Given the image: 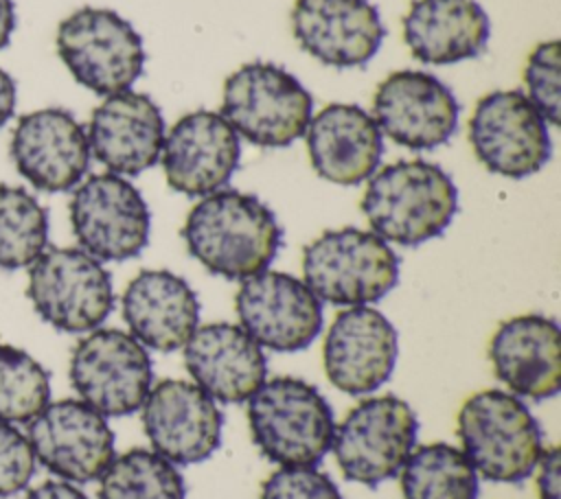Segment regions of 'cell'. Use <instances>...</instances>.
Listing matches in <instances>:
<instances>
[{
  "label": "cell",
  "mask_w": 561,
  "mask_h": 499,
  "mask_svg": "<svg viewBox=\"0 0 561 499\" xmlns=\"http://www.w3.org/2000/svg\"><path fill=\"white\" fill-rule=\"evenodd\" d=\"M302 280L320 302L368 306L397 287L399 256L370 230H324L302 250Z\"/></svg>",
  "instance_id": "cell-5"
},
{
  "label": "cell",
  "mask_w": 561,
  "mask_h": 499,
  "mask_svg": "<svg viewBox=\"0 0 561 499\" xmlns=\"http://www.w3.org/2000/svg\"><path fill=\"white\" fill-rule=\"evenodd\" d=\"M121 313L145 348L173 352L184 348L199 326V300L193 287L169 269H142L125 287Z\"/></svg>",
  "instance_id": "cell-25"
},
{
  "label": "cell",
  "mask_w": 561,
  "mask_h": 499,
  "mask_svg": "<svg viewBox=\"0 0 561 499\" xmlns=\"http://www.w3.org/2000/svg\"><path fill=\"white\" fill-rule=\"evenodd\" d=\"M399 335L377 309L344 306L327 328L322 365L329 383L351 396L377 392L392 374Z\"/></svg>",
  "instance_id": "cell-16"
},
{
  "label": "cell",
  "mask_w": 561,
  "mask_h": 499,
  "mask_svg": "<svg viewBox=\"0 0 561 499\" xmlns=\"http://www.w3.org/2000/svg\"><path fill=\"white\" fill-rule=\"evenodd\" d=\"M13 26H15L13 0H0V50L9 44Z\"/></svg>",
  "instance_id": "cell-37"
},
{
  "label": "cell",
  "mask_w": 561,
  "mask_h": 499,
  "mask_svg": "<svg viewBox=\"0 0 561 499\" xmlns=\"http://www.w3.org/2000/svg\"><path fill=\"white\" fill-rule=\"evenodd\" d=\"M26 295L37 315L64 333L94 330L114 309L110 271L81 247H46L28 265Z\"/></svg>",
  "instance_id": "cell-9"
},
{
  "label": "cell",
  "mask_w": 561,
  "mask_h": 499,
  "mask_svg": "<svg viewBox=\"0 0 561 499\" xmlns=\"http://www.w3.org/2000/svg\"><path fill=\"white\" fill-rule=\"evenodd\" d=\"M305 140L313 171L337 186L366 182L383 153V136L375 118L355 103L324 105L311 116Z\"/></svg>",
  "instance_id": "cell-24"
},
{
  "label": "cell",
  "mask_w": 561,
  "mask_h": 499,
  "mask_svg": "<svg viewBox=\"0 0 561 499\" xmlns=\"http://www.w3.org/2000/svg\"><path fill=\"white\" fill-rule=\"evenodd\" d=\"M85 134L90 153L110 173L136 177L158 164L167 129L149 94L125 90L92 109Z\"/></svg>",
  "instance_id": "cell-21"
},
{
  "label": "cell",
  "mask_w": 561,
  "mask_h": 499,
  "mask_svg": "<svg viewBox=\"0 0 561 499\" xmlns=\"http://www.w3.org/2000/svg\"><path fill=\"white\" fill-rule=\"evenodd\" d=\"M419 418L394 394L366 396L335 422L331 451L348 481L375 488L399 475L416 446Z\"/></svg>",
  "instance_id": "cell-8"
},
{
  "label": "cell",
  "mask_w": 561,
  "mask_h": 499,
  "mask_svg": "<svg viewBox=\"0 0 561 499\" xmlns=\"http://www.w3.org/2000/svg\"><path fill=\"white\" fill-rule=\"evenodd\" d=\"M99 499H186L178 464L153 449L134 446L114 455L99 477Z\"/></svg>",
  "instance_id": "cell-28"
},
{
  "label": "cell",
  "mask_w": 561,
  "mask_h": 499,
  "mask_svg": "<svg viewBox=\"0 0 561 499\" xmlns=\"http://www.w3.org/2000/svg\"><path fill=\"white\" fill-rule=\"evenodd\" d=\"M493 374L506 392L543 401L561 387V330L557 320L524 313L500 322L489 339Z\"/></svg>",
  "instance_id": "cell-22"
},
{
  "label": "cell",
  "mask_w": 561,
  "mask_h": 499,
  "mask_svg": "<svg viewBox=\"0 0 561 499\" xmlns=\"http://www.w3.org/2000/svg\"><path fill=\"white\" fill-rule=\"evenodd\" d=\"M291 33L320 63L362 68L377 55L386 28L368 0H296Z\"/></svg>",
  "instance_id": "cell-20"
},
{
  "label": "cell",
  "mask_w": 561,
  "mask_h": 499,
  "mask_svg": "<svg viewBox=\"0 0 561 499\" xmlns=\"http://www.w3.org/2000/svg\"><path fill=\"white\" fill-rule=\"evenodd\" d=\"M359 208L370 232L414 247L447 230L458 212V188L434 162L399 160L368 177Z\"/></svg>",
  "instance_id": "cell-2"
},
{
  "label": "cell",
  "mask_w": 561,
  "mask_h": 499,
  "mask_svg": "<svg viewBox=\"0 0 561 499\" xmlns=\"http://www.w3.org/2000/svg\"><path fill=\"white\" fill-rule=\"evenodd\" d=\"M35 473V455L28 438L0 420V497L15 495L26 488Z\"/></svg>",
  "instance_id": "cell-33"
},
{
  "label": "cell",
  "mask_w": 561,
  "mask_h": 499,
  "mask_svg": "<svg viewBox=\"0 0 561 499\" xmlns=\"http://www.w3.org/2000/svg\"><path fill=\"white\" fill-rule=\"evenodd\" d=\"M182 239L188 254L210 274L245 280L276 258L283 230L274 210L256 195L221 188L188 210Z\"/></svg>",
  "instance_id": "cell-1"
},
{
  "label": "cell",
  "mask_w": 561,
  "mask_h": 499,
  "mask_svg": "<svg viewBox=\"0 0 561 499\" xmlns=\"http://www.w3.org/2000/svg\"><path fill=\"white\" fill-rule=\"evenodd\" d=\"M403 499H478V473L449 442L414 446L399 471Z\"/></svg>",
  "instance_id": "cell-27"
},
{
  "label": "cell",
  "mask_w": 561,
  "mask_h": 499,
  "mask_svg": "<svg viewBox=\"0 0 561 499\" xmlns=\"http://www.w3.org/2000/svg\"><path fill=\"white\" fill-rule=\"evenodd\" d=\"M48 243V212L22 186L0 184V267H28Z\"/></svg>",
  "instance_id": "cell-29"
},
{
  "label": "cell",
  "mask_w": 561,
  "mask_h": 499,
  "mask_svg": "<svg viewBox=\"0 0 561 499\" xmlns=\"http://www.w3.org/2000/svg\"><path fill=\"white\" fill-rule=\"evenodd\" d=\"M491 22L476 0H412L403 15V42L427 66H449L478 57Z\"/></svg>",
  "instance_id": "cell-26"
},
{
  "label": "cell",
  "mask_w": 561,
  "mask_h": 499,
  "mask_svg": "<svg viewBox=\"0 0 561 499\" xmlns=\"http://www.w3.org/2000/svg\"><path fill=\"white\" fill-rule=\"evenodd\" d=\"M140 409L151 449L173 464H199L221 444L224 416L193 381L160 379Z\"/></svg>",
  "instance_id": "cell-17"
},
{
  "label": "cell",
  "mask_w": 561,
  "mask_h": 499,
  "mask_svg": "<svg viewBox=\"0 0 561 499\" xmlns=\"http://www.w3.org/2000/svg\"><path fill=\"white\" fill-rule=\"evenodd\" d=\"M50 403V379L26 350L0 344V420L28 422Z\"/></svg>",
  "instance_id": "cell-30"
},
{
  "label": "cell",
  "mask_w": 561,
  "mask_h": 499,
  "mask_svg": "<svg viewBox=\"0 0 561 499\" xmlns=\"http://www.w3.org/2000/svg\"><path fill=\"white\" fill-rule=\"evenodd\" d=\"M241 160V140L219 112L195 109L164 134L162 171L167 184L188 197L221 190Z\"/></svg>",
  "instance_id": "cell-18"
},
{
  "label": "cell",
  "mask_w": 561,
  "mask_h": 499,
  "mask_svg": "<svg viewBox=\"0 0 561 499\" xmlns=\"http://www.w3.org/2000/svg\"><path fill=\"white\" fill-rule=\"evenodd\" d=\"M370 116L381 136L394 144L430 151L456 134L460 105L438 77L423 70H397L379 81Z\"/></svg>",
  "instance_id": "cell-14"
},
{
  "label": "cell",
  "mask_w": 561,
  "mask_h": 499,
  "mask_svg": "<svg viewBox=\"0 0 561 499\" xmlns=\"http://www.w3.org/2000/svg\"><path fill=\"white\" fill-rule=\"evenodd\" d=\"M469 144L486 171L511 179L541 171L552 153L548 123L522 90H493L478 98Z\"/></svg>",
  "instance_id": "cell-11"
},
{
  "label": "cell",
  "mask_w": 561,
  "mask_h": 499,
  "mask_svg": "<svg viewBox=\"0 0 561 499\" xmlns=\"http://www.w3.org/2000/svg\"><path fill=\"white\" fill-rule=\"evenodd\" d=\"M561 455L559 446H543L537 464H535V484L539 499H561Z\"/></svg>",
  "instance_id": "cell-34"
},
{
  "label": "cell",
  "mask_w": 561,
  "mask_h": 499,
  "mask_svg": "<svg viewBox=\"0 0 561 499\" xmlns=\"http://www.w3.org/2000/svg\"><path fill=\"white\" fill-rule=\"evenodd\" d=\"M68 374L79 398L103 416L138 411L153 385L147 348L121 328H94L79 339Z\"/></svg>",
  "instance_id": "cell-10"
},
{
  "label": "cell",
  "mask_w": 561,
  "mask_h": 499,
  "mask_svg": "<svg viewBox=\"0 0 561 499\" xmlns=\"http://www.w3.org/2000/svg\"><path fill=\"white\" fill-rule=\"evenodd\" d=\"M261 499H344L316 466H278L261 486Z\"/></svg>",
  "instance_id": "cell-32"
},
{
  "label": "cell",
  "mask_w": 561,
  "mask_h": 499,
  "mask_svg": "<svg viewBox=\"0 0 561 499\" xmlns=\"http://www.w3.org/2000/svg\"><path fill=\"white\" fill-rule=\"evenodd\" d=\"M90 155L83 125L61 107L24 114L11 136L18 173L44 193L75 188L90 166Z\"/></svg>",
  "instance_id": "cell-19"
},
{
  "label": "cell",
  "mask_w": 561,
  "mask_h": 499,
  "mask_svg": "<svg viewBox=\"0 0 561 499\" xmlns=\"http://www.w3.org/2000/svg\"><path fill=\"white\" fill-rule=\"evenodd\" d=\"M26 499H88L83 490L70 481H44L26 492Z\"/></svg>",
  "instance_id": "cell-35"
},
{
  "label": "cell",
  "mask_w": 561,
  "mask_h": 499,
  "mask_svg": "<svg viewBox=\"0 0 561 499\" xmlns=\"http://www.w3.org/2000/svg\"><path fill=\"white\" fill-rule=\"evenodd\" d=\"M68 212L79 247L96 260H127L149 243L147 201L121 175H90L75 188Z\"/></svg>",
  "instance_id": "cell-12"
},
{
  "label": "cell",
  "mask_w": 561,
  "mask_h": 499,
  "mask_svg": "<svg viewBox=\"0 0 561 499\" xmlns=\"http://www.w3.org/2000/svg\"><path fill=\"white\" fill-rule=\"evenodd\" d=\"M219 114L248 142L278 149L305 136L313 116V98L285 68L252 61L224 81Z\"/></svg>",
  "instance_id": "cell-6"
},
{
  "label": "cell",
  "mask_w": 561,
  "mask_h": 499,
  "mask_svg": "<svg viewBox=\"0 0 561 499\" xmlns=\"http://www.w3.org/2000/svg\"><path fill=\"white\" fill-rule=\"evenodd\" d=\"M55 44L75 81L99 96L129 90L145 68L142 37L112 9H77L59 22Z\"/></svg>",
  "instance_id": "cell-7"
},
{
  "label": "cell",
  "mask_w": 561,
  "mask_h": 499,
  "mask_svg": "<svg viewBox=\"0 0 561 499\" xmlns=\"http://www.w3.org/2000/svg\"><path fill=\"white\" fill-rule=\"evenodd\" d=\"M526 96L552 127L561 123V44L539 42L524 66Z\"/></svg>",
  "instance_id": "cell-31"
},
{
  "label": "cell",
  "mask_w": 561,
  "mask_h": 499,
  "mask_svg": "<svg viewBox=\"0 0 561 499\" xmlns=\"http://www.w3.org/2000/svg\"><path fill=\"white\" fill-rule=\"evenodd\" d=\"M35 460L66 481H94L114 457V433L103 414L81 398L48 403L28 420Z\"/></svg>",
  "instance_id": "cell-15"
},
{
  "label": "cell",
  "mask_w": 561,
  "mask_h": 499,
  "mask_svg": "<svg viewBox=\"0 0 561 499\" xmlns=\"http://www.w3.org/2000/svg\"><path fill=\"white\" fill-rule=\"evenodd\" d=\"M239 326L274 352L309 348L322 330V302L305 280L263 269L245 280L234 295Z\"/></svg>",
  "instance_id": "cell-13"
},
{
  "label": "cell",
  "mask_w": 561,
  "mask_h": 499,
  "mask_svg": "<svg viewBox=\"0 0 561 499\" xmlns=\"http://www.w3.org/2000/svg\"><path fill=\"white\" fill-rule=\"evenodd\" d=\"M256 449L278 466H318L331 451L335 416L320 390L298 376L265 379L248 398Z\"/></svg>",
  "instance_id": "cell-3"
},
{
  "label": "cell",
  "mask_w": 561,
  "mask_h": 499,
  "mask_svg": "<svg viewBox=\"0 0 561 499\" xmlns=\"http://www.w3.org/2000/svg\"><path fill=\"white\" fill-rule=\"evenodd\" d=\"M456 433L478 477L519 484L533 475L543 451L539 422L528 405L506 390H480L458 409Z\"/></svg>",
  "instance_id": "cell-4"
},
{
  "label": "cell",
  "mask_w": 561,
  "mask_h": 499,
  "mask_svg": "<svg viewBox=\"0 0 561 499\" xmlns=\"http://www.w3.org/2000/svg\"><path fill=\"white\" fill-rule=\"evenodd\" d=\"M182 350L188 376L215 403H245L267 379L263 348L239 324L197 326Z\"/></svg>",
  "instance_id": "cell-23"
},
{
  "label": "cell",
  "mask_w": 561,
  "mask_h": 499,
  "mask_svg": "<svg viewBox=\"0 0 561 499\" xmlns=\"http://www.w3.org/2000/svg\"><path fill=\"white\" fill-rule=\"evenodd\" d=\"M15 109V81L0 68V127L13 116Z\"/></svg>",
  "instance_id": "cell-36"
}]
</instances>
